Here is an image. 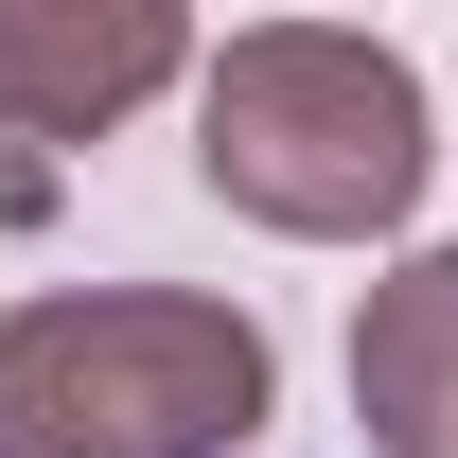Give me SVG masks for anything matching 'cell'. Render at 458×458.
Returning a JSON list of instances; mask_svg holds the SVG:
<instances>
[{"label": "cell", "mask_w": 458, "mask_h": 458, "mask_svg": "<svg viewBox=\"0 0 458 458\" xmlns=\"http://www.w3.org/2000/svg\"><path fill=\"white\" fill-rule=\"evenodd\" d=\"M283 352L247 300L89 283L0 318V458H247Z\"/></svg>", "instance_id": "obj_2"}, {"label": "cell", "mask_w": 458, "mask_h": 458, "mask_svg": "<svg viewBox=\"0 0 458 458\" xmlns=\"http://www.w3.org/2000/svg\"><path fill=\"white\" fill-rule=\"evenodd\" d=\"M352 423H370V458H458V247L370 283V318H352Z\"/></svg>", "instance_id": "obj_4"}, {"label": "cell", "mask_w": 458, "mask_h": 458, "mask_svg": "<svg viewBox=\"0 0 458 458\" xmlns=\"http://www.w3.org/2000/svg\"><path fill=\"white\" fill-rule=\"evenodd\" d=\"M176 71H194V36L159 0H0V141H89Z\"/></svg>", "instance_id": "obj_3"}, {"label": "cell", "mask_w": 458, "mask_h": 458, "mask_svg": "<svg viewBox=\"0 0 458 458\" xmlns=\"http://www.w3.org/2000/svg\"><path fill=\"white\" fill-rule=\"evenodd\" d=\"M194 159L247 229L283 247H370V229L423 212V71L388 36H335V18H265L194 71Z\"/></svg>", "instance_id": "obj_1"}]
</instances>
